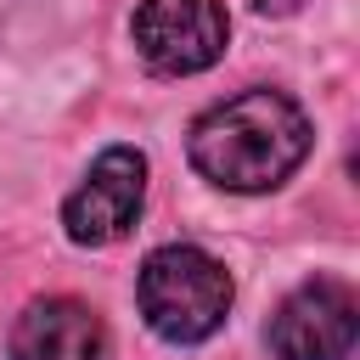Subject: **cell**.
I'll return each instance as SVG.
<instances>
[{"mask_svg":"<svg viewBox=\"0 0 360 360\" xmlns=\"http://www.w3.org/2000/svg\"><path fill=\"white\" fill-rule=\"evenodd\" d=\"M309 118L287 90L253 84L242 96L214 101L191 124V169L214 180L219 191H276L304 158H309Z\"/></svg>","mask_w":360,"mask_h":360,"instance_id":"obj_1","label":"cell"},{"mask_svg":"<svg viewBox=\"0 0 360 360\" xmlns=\"http://www.w3.org/2000/svg\"><path fill=\"white\" fill-rule=\"evenodd\" d=\"M135 298H141L146 326L163 343H202L225 326L236 287H231V270L214 253H202L191 242H169V248L146 253Z\"/></svg>","mask_w":360,"mask_h":360,"instance_id":"obj_2","label":"cell"},{"mask_svg":"<svg viewBox=\"0 0 360 360\" xmlns=\"http://www.w3.org/2000/svg\"><path fill=\"white\" fill-rule=\"evenodd\" d=\"M129 39L152 73L186 79L225 56L231 17L219 0H141L129 17Z\"/></svg>","mask_w":360,"mask_h":360,"instance_id":"obj_3","label":"cell"},{"mask_svg":"<svg viewBox=\"0 0 360 360\" xmlns=\"http://www.w3.org/2000/svg\"><path fill=\"white\" fill-rule=\"evenodd\" d=\"M360 332V304L338 276H315L292 287L270 315V354L276 360H349Z\"/></svg>","mask_w":360,"mask_h":360,"instance_id":"obj_4","label":"cell"},{"mask_svg":"<svg viewBox=\"0 0 360 360\" xmlns=\"http://www.w3.org/2000/svg\"><path fill=\"white\" fill-rule=\"evenodd\" d=\"M141 202H146V158L135 146H107L62 202V231L79 248H107L141 219Z\"/></svg>","mask_w":360,"mask_h":360,"instance_id":"obj_5","label":"cell"},{"mask_svg":"<svg viewBox=\"0 0 360 360\" xmlns=\"http://www.w3.org/2000/svg\"><path fill=\"white\" fill-rule=\"evenodd\" d=\"M11 360H107V326L84 298H34L6 343Z\"/></svg>","mask_w":360,"mask_h":360,"instance_id":"obj_6","label":"cell"},{"mask_svg":"<svg viewBox=\"0 0 360 360\" xmlns=\"http://www.w3.org/2000/svg\"><path fill=\"white\" fill-rule=\"evenodd\" d=\"M253 11H264V17H287V11H298L304 0H248Z\"/></svg>","mask_w":360,"mask_h":360,"instance_id":"obj_7","label":"cell"}]
</instances>
